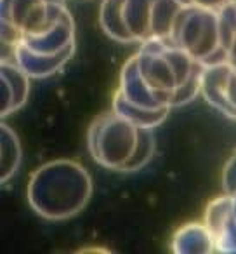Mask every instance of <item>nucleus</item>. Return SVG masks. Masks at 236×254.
<instances>
[{
  "label": "nucleus",
  "mask_w": 236,
  "mask_h": 254,
  "mask_svg": "<svg viewBox=\"0 0 236 254\" xmlns=\"http://www.w3.org/2000/svg\"><path fill=\"white\" fill-rule=\"evenodd\" d=\"M201 73L203 64L172 39L141 44L122 66L113 110L156 129L170 110L201 94Z\"/></svg>",
  "instance_id": "1"
},
{
  "label": "nucleus",
  "mask_w": 236,
  "mask_h": 254,
  "mask_svg": "<svg viewBox=\"0 0 236 254\" xmlns=\"http://www.w3.org/2000/svg\"><path fill=\"white\" fill-rule=\"evenodd\" d=\"M87 148L97 166L116 173H136L155 155V129L111 110L92 120Z\"/></svg>",
  "instance_id": "2"
},
{
  "label": "nucleus",
  "mask_w": 236,
  "mask_h": 254,
  "mask_svg": "<svg viewBox=\"0 0 236 254\" xmlns=\"http://www.w3.org/2000/svg\"><path fill=\"white\" fill-rule=\"evenodd\" d=\"M92 195V180L82 164L50 160L30 176L28 204L40 218L63 221L82 212Z\"/></svg>",
  "instance_id": "3"
},
{
  "label": "nucleus",
  "mask_w": 236,
  "mask_h": 254,
  "mask_svg": "<svg viewBox=\"0 0 236 254\" xmlns=\"http://www.w3.org/2000/svg\"><path fill=\"white\" fill-rule=\"evenodd\" d=\"M179 0H102L101 28L109 39L122 44H146L170 39Z\"/></svg>",
  "instance_id": "4"
},
{
  "label": "nucleus",
  "mask_w": 236,
  "mask_h": 254,
  "mask_svg": "<svg viewBox=\"0 0 236 254\" xmlns=\"http://www.w3.org/2000/svg\"><path fill=\"white\" fill-rule=\"evenodd\" d=\"M233 2L222 9L183 7L170 39L203 66L228 60Z\"/></svg>",
  "instance_id": "5"
},
{
  "label": "nucleus",
  "mask_w": 236,
  "mask_h": 254,
  "mask_svg": "<svg viewBox=\"0 0 236 254\" xmlns=\"http://www.w3.org/2000/svg\"><path fill=\"white\" fill-rule=\"evenodd\" d=\"M68 12L64 0H0L2 47L49 35Z\"/></svg>",
  "instance_id": "6"
},
{
  "label": "nucleus",
  "mask_w": 236,
  "mask_h": 254,
  "mask_svg": "<svg viewBox=\"0 0 236 254\" xmlns=\"http://www.w3.org/2000/svg\"><path fill=\"white\" fill-rule=\"evenodd\" d=\"M32 78H46L57 73L75 53V23L71 14L61 21L54 32L28 42H19L5 49Z\"/></svg>",
  "instance_id": "7"
},
{
  "label": "nucleus",
  "mask_w": 236,
  "mask_h": 254,
  "mask_svg": "<svg viewBox=\"0 0 236 254\" xmlns=\"http://www.w3.org/2000/svg\"><path fill=\"white\" fill-rule=\"evenodd\" d=\"M201 96L224 117L236 120V64L226 60L203 66Z\"/></svg>",
  "instance_id": "8"
},
{
  "label": "nucleus",
  "mask_w": 236,
  "mask_h": 254,
  "mask_svg": "<svg viewBox=\"0 0 236 254\" xmlns=\"http://www.w3.org/2000/svg\"><path fill=\"white\" fill-rule=\"evenodd\" d=\"M30 75L12 58L2 56V119L23 108L30 92Z\"/></svg>",
  "instance_id": "9"
},
{
  "label": "nucleus",
  "mask_w": 236,
  "mask_h": 254,
  "mask_svg": "<svg viewBox=\"0 0 236 254\" xmlns=\"http://www.w3.org/2000/svg\"><path fill=\"white\" fill-rule=\"evenodd\" d=\"M172 251L176 254H210L215 251V242L205 221H191L176 230Z\"/></svg>",
  "instance_id": "10"
},
{
  "label": "nucleus",
  "mask_w": 236,
  "mask_h": 254,
  "mask_svg": "<svg viewBox=\"0 0 236 254\" xmlns=\"http://www.w3.org/2000/svg\"><path fill=\"white\" fill-rule=\"evenodd\" d=\"M0 134H2V183H7L12 176L16 174L21 162V145L7 124H2L0 127Z\"/></svg>",
  "instance_id": "11"
},
{
  "label": "nucleus",
  "mask_w": 236,
  "mask_h": 254,
  "mask_svg": "<svg viewBox=\"0 0 236 254\" xmlns=\"http://www.w3.org/2000/svg\"><path fill=\"white\" fill-rule=\"evenodd\" d=\"M183 7H207V9H222L233 0H179Z\"/></svg>",
  "instance_id": "12"
},
{
  "label": "nucleus",
  "mask_w": 236,
  "mask_h": 254,
  "mask_svg": "<svg viewBox=\"0 0 236 254\" xmlns=\"http://www.w3.org/2000/svg\"><path fill=\"white\" fill-rule=\"evenodd\" d=\"M228 60L236 63V4L233 2V26H231V40H229Z\"/></svg>",
  "instance_id": "13"
},
{
  "label": "nucleus",
  "mask_w": 236,
  "mask_h": 254,
  "mask_svg": "<svg viewBox=\"0 0 236 254\" xmlns=\"http://www.w3.org/2000/svg\"><path fill=\"white\" fill-rule=\"evenodd\" d=\"M233 2H235V4H236V0H233Z\"/></svg>",
  "instance_id": "14"
}]
</instances>
